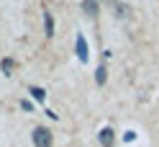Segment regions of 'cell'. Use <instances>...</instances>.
Listing matches in <instances>:
<instances>
[{
	"mask_svg": "<svg viewBox=\"0 0 159 147\" xmlns=\"http://www.w3.org/2000/svg\"><path fill=\"white\" fill-rule=\"evenodd\" d=\"M21 109H26V111H34V106H31V101H21Z\"/></svg>",
	"mask_w": 159,
	"mask_h": 147,
	"instance_id": "cell-10",
	"label": "cell"
},
{
	"mask_svg": "<svg viewBox=\"0 0 159 147\" xmlns=\"http://www.w3.org/2000/svg\"><path fill=\"white\" fill-rule=\"evenodd\" d=\"M77 57H80L82 62H87V44H85L82 36H77Z\"/></svg>",
	"mask_w": 159,
	"mask_h": 147,
	"instance_id": "cell-3",
	"label": "cell"
},
{
	"mask_svg": "<svg viewBox=\"0 0 159 147\" xmlns=\"http://www.w3.org/2000/svg\"><path fill=\"white\" fill-rule=\"evenodd\" d=\"M113 137H116V134H113L111 126L103 129V132H100V145H103V147H113Z\"/></svg>",
	"mask_w": 159,
	"mask_h": 147,
	"instance_id": "cell-2",
	"label": "cell"
},
{
	"mask_svg": "<svg viewBox=\"0 0 159 147\" xmlns=\"http://www.w3.org/2000/svg\"><path fill=\"white\" fill-rule=\"evenodd\" d=\"M0 67H3V72H5V75H11V72H13V67H16V62H13V60H3V62H0Z\"/></svg>",
	"mask_w": 159,
	"mask_h": 147,
	"instance_id": "cell-7",
	"label": "cell"
},
{
	"mask_svg": "<svg viewBox=\"0 0 159 147\" xmlns=\"http://www.w3.org/2000/svg\"><path fill=\"white\" fill-rule=\"evenodd\" d=\"M103 3H105V5H116V0H103Z\"/></svg>",
	"mask_w": 159,
	"mask_h": 147,
	"instance_id": "cell-11",
	"label": "cell"
},
{
	"mask_svg": "<svg viewBox=\"0 0 159 147\" xmlns=\"http://www.w3.org/2000/svg\"><path fill=\"white\" fill-rule=\"evenodd\" d=\"M105 77H108V70H105V65H100V67L95 70V80H98V85H103Z\"/></svg>",
	"mask_w": 159,
	"mask_h": 147,
	"instance_id": "cell-6",
	"label": "cell"
},
{
	"mask_svg": "<svg viewBox=\"0 0 159 147\" xmlns=\"http://www.w3.org/2000/svg\"><path fill=\"white\" fill-rule=\"evenodd\" d=\"M116 13L121 16V18H126L128 16V5H116Z\"/></svg>",
	"mask_w": 159,
	"mask_h": 147,
	"instance_id": "cell-9",
	"label": "cell"
},
{
	"mask_svg": "<svg viewBox=\"0 0 159 147\" xmlns=\"http://www.w3.org/2000/svg\"><path fill=\"white\" fill-rule=\"evenodd\" d=\"M34 145L36 147H52V132L44 129V126H36L34 129Z\"/></svg>",
	"mask_w": 159,
	"mask_h": 147,
	"instance_id": "cell-1",
	"label": "cell"
},
{
	"mask_svg": "<svg viewBox=\"0 0 159 147\" xmlns=\"http://www.w3.org/2000/svg\"><path fill=\"white\" fill-rule=\"evenodd\" d=\"M28 93H34V98H36V101H44V98H46L44 88H31V91H28Z\"/></svg>",
	"mask_w": 159,
	"mask_h": 147,
	"instance_id": "cell-8",
	"label": "cell"
},
{
	"mask_svg": "<svg viewBox=\"0 0 159 147\" xmlns=\"http://www.w3.org/2000/svg\"><path fill=\"white\" fill-rule=\"evenodd\" d=\"M44 23H46V36H52L54 34V18H52V13H44Z\"/></svg>",
	"mask_w": 159,
	"mask_h": 147,
	"instance_id": "cell-5",
	"label": "cell"
},
{
	"mask_svg": "<svg viewBox=\"0 0 159 147\" xmlns=\"http://www.w3.org/2000/svg\"><path fill=\"white\" fill-rule=\"evenodd\" d=\"M82 11L87 16H98V0H82Z\"/></svg>",
	"mask_w": 159,
	"mask_h": 147,
	"instance_id": "cell-4",
	"label": "cell"
}]
</instances>
